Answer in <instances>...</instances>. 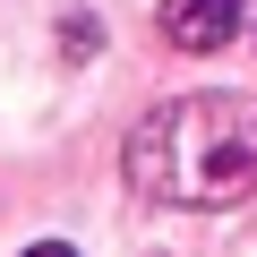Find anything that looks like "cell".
I'll use <instances>...</instances> for the list:
<instances>
[{
    "mask_svg": "<svg viewBox=\"0 0 257 257\" xmlns=\"http://www.w3.org/2000/svg\"><path fill=\"white\" fill-rule=\"evenodd\" d=\"M128 180L163 206H231L257 189V94H180L128 128Z\"/></svg>",
    "mask_w": 257,
    "mask_h": 257,
    "instance_id": "1",
    "label": "cell"
},
{
    "mask_svg": "<svg viewBox=\"0 0 257 257\" xmlns=\"http://www.w3.org/2000/svg\"><path fill=\"white\" fill-rule=\"evenodd\" d=\"M240 9L248 0H163V35L180 52H223L240 35Z\"/></svg>",
    "mask_w": 257,
    "mask_h": 257,
    "instance_id": "2",
    "label": "cell"
},
{
    "mask_svg": "<svg viewBox=\"0 0 257 257\" xmlns=\"http://www.w3.org/2000/svg\"><path fill=\"white\" fill-rule=\"evenodd\" d=\"M26 257H86V248H69V240H43V248H26Z\"/></svg>",
    "mask_w": 257,
    "mask_h": 257,
    "instance_id": "3",
    "label": "cell"
}]
</instances>
